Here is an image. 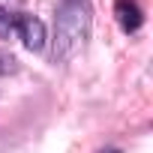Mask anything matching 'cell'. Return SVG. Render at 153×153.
<instances>
[{
  "label": "cell",
  "mask_w": 153,
  "mask_h": 153,
  "mask_svg": "<svg viewBox=\"0 0 153 153\" xmlns=\"http://www.w3.org/2000/svg\"><path fill=\"white\" fill-rule=\"evenodd\" d=\"M93 12L87 0H63L54 15V63L78 57L90 39Z\"/></svg>",
  "instance_id": "obj_1"
},
{
  "label": "cell",
  "mask_w": 153,
  "mask_h": 153,
  "mask_svg": "<svg viewBox=\"0 0 153 153\" xmlns=\"http://www.w3.org/2000/svg\"><path fill=\"white\" fill-rule=\"evenodd\" d=\"M12 33H18V39L24 42L27 51H42L45 48V24L33 15H15V24H12Z\"/></svg>",
  "instance_id": "obj_2"
},
{
  "label": "cell",
  "mask_w": 153,
  "mask_h": 153,
  "mask_svg": "<svg viewBox=\"0 0 153 153\" xmlns=\"http://www.w3.org/2000/svg\"><path fill=\"white\" fill-rule=\"evenodd\" d=\"M114 15H117V24L126 33H135L144 24V12H141V6L135 3V0H117L114 3Z\"/></svg>",
  "instance_id": "obj_3"
},
{
  "label": "cell",
  "mask_w": 153,
  "mask_h": 153,
  "mask_svg": "<svg viewBox=\"0 0 153 153\" xmlns=\"http://www.w3.org/2000/svg\"><path fill=\"white\" fill-rule=\"evenodd\" d=\"M15 69H18L15 54H12V51H6V48H0V78H3V75H12Z\"/></svg>",
  "instance_id": "obj_4"
},
{
  "label": "cell",
  "mask_w": 153,
  "mask_h": 153,
  "mask_svg": "<svg viewBox=\"0 0 153 153\" xmlns=\"http://www.w3.org/2000/svg\"><path fill=\"white\" fill-rule=\"evenodd\" d=\"M12 24H15V15H9L3 6H0V36H9L12 33Z\"/></svg>",
  "instance_id": "obj_5"
},
{
  "label": "cell",
  "mask_w": 153,
  "mask_h": 153,
  "mask_svg": "<svg viewBox=\"0 0 153 153\" xmlns=\"http://www.w3.org/2000/svg\"><path fill=\"white\" fill-rule=\"evenodd\" d=\"M102 153H120V150H102Z\"/></svg>",
  "instance_id": "obj_6"
}]
</instances>
